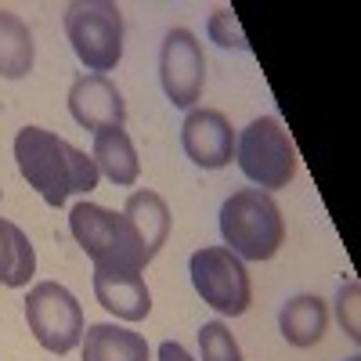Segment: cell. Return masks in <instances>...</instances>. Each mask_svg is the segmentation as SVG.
Segmentation results:
<instances>
[{
    "mask_svg": "<svg viewBox=\"0 0 361 361\" xmlns=\"http://www.w3.org/2000/svg\"><path fill=\"white\" fill-rule=\"evenodd\" d=\"M199 350H202V361H243V350H238L224 322H206L199 329Z\"/></svg>",
    "mask_w": 361,
    "mask_h": 361,
    "instance_id": "ac0fdd59",
    "label": "cell"
},
{
    "mask_svg": "<svg viewBox=\"0 0 361 361\" xmlns=\"http://www.w3.org/2000/svg\"><path fill=\"white\" fill-rule=\"evenodd\" d=\"M159 361H195L185 347H180V343H173V340H166L163 347H159Z\"/></svg>",
    "mask_w": 361,
    "mask_h": 361,
    "instance_id": "44dd1931",
    "label": "cell"
},
{
    "mask_svg": "<svg viewBox=\"0 0 361 361\" xmlns=\"http://www.w3.org/2000/svg\"><path fill=\"white\" fill-rule=\"evenodd\" d=\"M33 271H37V250L29 243V235L18 224L0 217V286L22 289L29 286Z\"/></svg>",
    "mask_w": 361,
    "mask_h": 361,
    "instance_id": "e0dca14e",
    "label": "cell"
},
{
    "mask_svg": "<svg viewBox=\"0 0 361 361\" xmlns=\"http://www.w3.org/2000/svg\"><path fill=\"white\" fill-rule=\"evenodd\" d=\"M357 296H361V286L357 282H347L343 289H340V296H336V314H340V325H343V333L357 343L361 340V333H357Z\"/></svg>",
    "mask_w": 361,
    "mask_h": 361,
    "instance_id": "ffe728a7",
    "label": "cell"
},
{
    "mask_svg": "<svg viewBox=\"0 0 361 361\" xmlns=\"http://www.w3.org/2000/svg\"><path fill=\"white\" fill-rule=\"evenodd\" d=\"M221 235L238 260H271L286 243L282 209L260 188H238L221 206Z\"/></svg>",
    "mask_w": 361,
    "mask_h": 361,
    "instance_id": "3957f363",
    "label": "cell"
},
{
    "mask_svg": "<svg viewBox=\"0 0 361 361\" xmlns=\"http://www.w3.org/2000/svg\"><path fill=\"white\" fill-rule=\"evenodd\" d=\"M235 159L260 192L289 188L296 177V148L275 116H260L243 130V137L235 141Z\"/></svg>",
    "mask_w": 361,
    "mask_h": 361,
    "instance_id": "5b68a950",
    "label": "cell"
},
{
    "mask_svg": "<svg viewBox=\"0 0 361 361\" xmlns=\"http://www.w3.org/2000/svg\"><path fill=\"white\" fill-rule=\"evenodd\" d=\"M123 217L134 224V231L141 235L145 257L152 260L170 238V206L163 202V195L156 192H134L123 206Z\"/></svg>",
    "mask_w": 361,
    "mask_h": 361,
    "instance_id": "9a60e30c",
    "label": "cell"
},
{
    "mask_svg": "<svg viewBox=\"0 0 361 361\" xmlns=\"http://www.w3.org/2000/svg\"><path fill=\"white\" fill-rule=\"evenodd\" d=\"M159 80H163V94L173 102V109H195L206 83V58L192 29H170L163 37Z\"/></svg>",
    "mask_w": 361,
    "mask_h": 361,
    "instance_id": "ba28073f",
    "label": "cell"
},
{
    "mask_svg": "<svg viewBox=\"0 0 361 361\" xmlns=\"http://www.w3.org/2000/svg\"><path fill=\"white\" fill-rule=\"evenodd\" d=\"M94 296L109 314L123 322H145L152 311V293H148L141 275H102V271H94Z\"/></svg>",
    "mask_w": 361,
    "mask_h": 361,
    "instance_id": "8fae6325",
    "label": "cell"
},
{
    "mask_svg": "<svg viewBox=\"0 0 361 361\" xmlns=\"http://www.w3.org/2000/svg\"><path fill=\"white\" fill-rule=\"evenodd\" d=\"M73 238L102 275H141L148 257L134 224L98 202H76L69 214Z\"/></svg>",
    "mask_w": 361,
    "mask_h": 361,
    "instance_id": "7a4b0ae2",
    "label": "cell"
},
{
    "mask_svg": "<svg viewBox=\"0 0 361 361\" xmlns=\"http://www.w3.org/2000/svg\"><path fill=\"white\" fill-rule=\"evenodd\" d=\"M15 163L29 188L47 206H66L69 195H87L98 188V166L87 152L44 127H22L15 137Z\"/></svg>",
    "mask_w": 361,
    "mask_h": 361,
    "instance_id": "6da1fadb",
    "label": "cell"
},
{
    "mask_svg": "<svg viewBox=\"0 0 361 361\" xmlns=\"http://www.w3.org/2000/svg\"><path fill=\"white\" fill-rule=\"evenodd\" d=\"M25 322L37 343L51 354H69L83 340V307L80 300L58 282H40L29 289L25 300Z\"/></svg>",
    "mask_w": 361,
    "mask_h": 361,
    "instance_id": "52a82bcc",
    "label": "cell"
},
{
    "mask_svg": "<svg viewBox=\"0 0 361 361\" xmlns=\"http://www.w3.org/2000/svg\"><path fill=\"white\" fill-rule=\"evenodd\" d=\"M33 62H37V44L29 25L15 11L0 8V76L22 80L33 73Z\"/></svg>",
    "mask_w": 361,
    "mask_h": 361,
    "instance_id": "2e32d148",
    "label": "cell"
},
{
    "mask_svg": "<svg viewBox=\"0 0 361 361\" xmlns=\"http://www.w3.org/2000/svg\"><path fill=\"white\" fill-rule=\"evenodd\" d=\"M123 11L109 0H80V4L66 8V37L76 51L80 62L94 73L105 76L109 69L119 66L123 58Z\"/></svg>",
    "mask_w": 361,
    "mask_h": 361,
    "instance_id": "277c9868",
    "label": "cell"
},
{
    "mask_svg": "<svg viewBox=\"0 0 361 361\" xmlns=\"http://www.w3.org/2000/svg\"><path fill=\"white\" fill-rule=\"evenodd\" d=\"M80 347H83V361H148L145 336L112 322L87 325Z\"/></svg>",
    "mask_w": 361,
    "mask_h": 361,
    "instance_id": "7c38bea8",
    "label": "cell"
},
{
    "mask_svg": "<svg viewBox=\"0 0 361 361\" xmlns=\"http://www.w3.org/2000/svg\"><path fill=\"white\" fill-rule=\"evenodd\" d=\"M347 361H357V357H347Z\"/></svg>",
    "mask_w": 361,
    "mask_h": 361,
    "instance_id": "7402d4cb",
    "label": "cell"
},
{
    "mask_svg": "<svg viewBox=\"0 0 361 361\" xmlns=\"http://www.w3.org/2000/svg\"><path fill=\"white\" fill-rule=\"evenodd\" d=\"M192 271V286L202 296V304H209L217 314L238 318L246 314L253 304V286H250V271L231 250L224 246H202L188 260Z\"/></svg>",
    "mask_w": 361,
    "mask_h": 361,
    "instance_id": "8992f818",
    "label": "cell"
},
{
    "mask_svg": "<svg viewBox=\"0 0 361 361\" xmlns=\"http://www.w3.org/2000/svg\"><path fill=\"white\" fill-rule=\"evenodd\" d=\"M69 112L83 130H109V127H123L127 123V102L109 76L87 73L69 87Z\"/></svg>",
    "mask_w": 361,
    "mask_h": 361,
    "instance_id": "30bf717a",
    "label": "cell"
},
{
    "mask_svg": "<svg viewBox=\"0 0 361 361\" xmlns=\"http://www.w3.org/2000/svg\"><path fill=\"white\" fill-rule=\"evenodd\" d=\"M279 329L286 343L293 347H314L322 343L325 329H329V307L322 296H311V293H300L293 300H286L282 311H279Z\"/></svg>",
    "mask_w": 361,
    "mask_h": 361,
    "instance_id": "5bb4252c",
    "label": "cell"
},
{
    "mask_svg": "<svg viewBox=\"0 0 361 361\" xmlns=\"http://www.w3.org/2000/svg\"><path fill=\"white\" fill-rule=\"evenodd\" d=\"M209 40L221 44V47H238V51H246V33H243V25H238L235 11L231 8H221L209 15Z\"/></svg>",
    "mask_w": 361,
    "mask_h": 361,
    "instance_id": "d6986e66",
    "label": "cell"
},
{
    "mask_svg": "<svg viewBox=\"0 0 361 361\" xmlns=\"http://www.w3.org/2000/svg\"><path fill=\"white\" fill-rule=\"evenodd\" d=\"M235 130L228 123V116L217 109H192L185 116V127H180V145H185V156L202 166V170H221L231 163L235 156Z\"/></svg>",
    "mask_w": 361,
    "mask_h": 361,
    "instance_id": "9c48e42d",
    "label": "cell"
},
{
    "mask_svg": "<svg viewBox=\"0 0 361 361\" xmlns=\"http://www.w3.org/2000/svg\"><path fill=\"white\" fill-rule=\"evenodd\" d=\"M94 159L98 173H105L112 185L119 188H130L134 180L141 177V159H137V148L130 141V134L123 127H109V130H98L94 134Z\"/></svg>",
    "mask_w": 361,
    "mask_h": 361,
    "instance_id": "4fadbf2b",
    "label": "cell"
}]
</instances>
